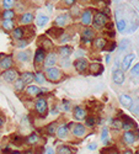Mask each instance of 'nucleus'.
<instances>
[{"label": "nucleus", "mask_w": 139, "mask_h": 154, "mask_svg": "<svg viewBox=\"0 0 139 154\" xmlns=\"http://www.w3.org/2000/svg\"><path fill=\"white\" fill-rule=\"evenodd\" d=\"M108 22V16L104 12H96L94 15V19H92V26L95 30H102Z\"/></svg>", "instance_id": "1"}, {"label": "nucleus", "mask_w": 139, "mask_h": 154, "mask_svg": "<svg viewBox=\"0 0 139 154\" xmlns=\"http://www.w3.org/2000/svg\"><path fill=\"white\" fill-rule=\"evenodd\" d=\"M35 110L36 112L40 115L41 117H46L47 113H48V104H47V100L41 97L35 102Z\"/></svg>", "instance_id": "2"}, {"label": "nucleus", "mask_w": 139, "mask_h": 154, "mask_svg": "<svg viewBox=\"0 0 139 154\" xmlns=\"http://www.w3.org/2000/svg\"><path fill=\"white\" fill-rule=\"evenodd\" d=\"M46 78L49 80V82H52V83H57V82H59L60 80V78H62V72L58 69V68H56V67H52V68H47L46 69Z\"/></svg>", "instance_id": "3"}, {"label": "nucleus", "mask_w": 139, "mask_h": 154, "mask_svg": "<svg viewBox=\"0 0 139 154\" xmlns=\"http://www.w3.org/2000/svg\"><path fill=\"white\" fill-rule=\"evenodd\" d=\"M12 64H14V60H12V57L9 54H0V69L3 72L9 70L12 68Z\"/></svg>", "instance_id": "4"}, {"label": "nucleus", "mask_w": 139, "mask_h": 154, "mask_svg": "<svg viewBox=\"0 0 139 154\" xmlns=\"http://www.w3.org/2000/svg\"><path fill=\"white\" fill-rule=\"evenodd\" d=\"M73 64H74V68L77 69V72L80 74L86 73V70L89 69V63H87V60L85 58H78Z\"/></svg>", "instance_id": "5"}, {"label": "nucleus", "mask_w": 139, "mask_h": 154, "mask_svg": "<svg viewBox=\"0 0 139 154\" xmlns=\"http://www.w3.org/2000/svg\"><path fill=\"white\" fill-rule=\"evenodd\" d=\"M2 76H3V79H4L5 82H8V83H15V82L19 79V73H17L16 69H12V68H11V69H9V70L3 72Z\"/></svg>", "instance_id": "6"}, {"label": "nucleus", "mask_w": 139, "mask_h": 154, "mask_svg": "<svg viewBox=\"0 0 139 154\" xmlns=\"http://www.w3.org/2000/svg\"><path fill=\"white\" fill-rule=\"evenodd\" d=\"M46 57H47L46 49H44V48H42V47H38V48L36 49L35 56H33V62H35V64H41V63H44Z\"/></svg>", "instance_id": "7"}, {"label": "nucleus", "mask_w": 139, "mask_h": 154, "mask_svg": "<svg viewBox=\"0 0 139 154\" xmlns=\"http://www.w3.org/2000/svg\"><path fill=\"white\" fill-rule=\"evenodd\" d=\"M92 10L91 9H86L83 11V14L80 15V20H81V23L85 25V26H89L90 23H92Z\"/></svg>", "instance_id": "8"}, {"label": "nucleus", "mask_w": 139, "mask_h": 154, "mask_svg": "<svg viewBox=\"0 0 139 154\" xmlns=\"http://www.w3.org/2000/svg\"><path fill=\"white\" fill-rule=\"evenodd\" d=\"M112 80L116 85H122L124 83V73L122 69H113L112 70Z\"/></svg>", "instance_id": "9"}, {"label": "nucleus", "mask_w": 139, "mask_h": 154, "mask_svg": "<svg viewBox=\"0 0 139 154\" xmlns=\"http://www.w3.org/2000/svg\"><path fill=\"white\" fill-rule=\"evenodd\" d=\"M89 73L94 76H98L104 73V66L100 63H91L89 64Z\"/></svg>", "instance_id": "10"}, {"label": "nucleus", "mask_w": 139, "mask_h": 154, "mask_svg": "<svg viewBox=\"0 0 139 154\" xmlns=\"http://www.w3.org/2000/svg\"><path fill=\"white\" fill-rule=\"evenodd\" d=\"M122 139H123V142H124L125 144L131 146V144H133L135 140H137V134H135V132H133V131H125V132L123 133V136H122Z\"/></svg>", "instance_id": "11"}, {"label": "nucleus", "mask_w": 139, "mask_h": 154, "mask_svg": "<svg viewBox=\"0 0 139 154\" xmlns=\"http://www.w3.org/2000/svg\"><path fill=\"white\" fill-rule=\"evenodd\" d=\"M134 59H135V54L134 53H129L127 56H124V58L122 60V70L123 72L128 70L131 68V66H132V63H133Z\"/></svg>", "instance_id": "12"}, {"label": "nucleus", "mask_w": 139, "mask_h": 154, "mask_svg": "<svg viewBox=\"0 0 139 154\" xmlns=\"http://www.w3.org/2000/svg\"><path fill=\"white\" fill-rule=\"evenodd\" d=\"M57 54L56 53H53V52H50V53H48L47 54V57H46V59H44V68L47 69V68H52V67H54L56 66V63H57Z\"/></svg>", "instance_id": "13"}, {"label": "nucleus", "mask_w": 139, "mask_h": 154, "mask_svg": "<svg viewBox=\"0 0 139 154\" xmlns=\"http://www.w3.org/2000/svg\"><path fill=\"white\" fill-rule=\"evenodd\" d=\"M85 133H86V128H85V126L81 125V123H75V126L73 127V134H74L75 137L81 138V137L85 136Z\"/></svg>", "instance_id": "14"}, {"label": "nucleus", "mask_w": 139, "mask_h": 154, "mask_svg": "<svg viewBox=\"0 0 139 154\" xmlns=\"http://www.w3.org/2000/svg\"><path fill=\"white\" fill-rule=\"evenodd\" d=\"M81 37H83V41H84V42H90V41H92L94 37H95V31H94V29L86 27V29L83 31Z\"/></svg>", "instance_id": "15"}, {"label": "nucleus", "mask_w": 139, "mask_h": 154, "mask_svg": "<svg viewBox=\"0 0 139 154\" xmlns=\"http://www.w3.org/2000/svg\"><path fill=\"white\" fill-rule=\"evenodd\" d=\"M73 115H74V119L78 120V121H81V120L86 119V111L83 107H80V106H75L74 107Z\"/></svg>", "instance_id": "16"}, {"label": "nucleus", "mask_w": 139, "mask_h": 154, "mask_svg": "<svg viewBox=\"0 0 139 154\" xmlns=\"http://www.w3.org/2000/svg\"><path fill=\"white\" fill-rule=\"evenodd\" d=\"M118 99H119V102H121V104H122L124 107H128V109L132 107L133 100H132V97H131L129 95H127V94H121V95L118 96Z\"/></svg>", "instance_id": "17"}, {"label": "nucleus", "mask_w": 139, "mask_h": 154, "mask_svg": "<svg viewBox=\"0 0 139 154\" xmlns=\"http://www.w3.org/2000/svg\"><path fill=\"white\" fill-rule=\"evenodd\" d=\"M35 20V16L32 12H23L20 16V23L21 25H30Z\"/></svg>", "instance_id": "18"}, {"label": "nucleus", "mask_w": 139, "mask_h": 154, "mask_svg": "<svg viewBox=\"0 0 139 154\" xmlns=\"http://www.w3.org/2000/svg\"><path fill=\"white\" fill-rule=\"evenodd\" d=\"M68 133H69V127H68V125H62V126L58 127V130H57V133H56V134H57L58 138L64 139V138H67Z\"/></svg>", "instance_id": "19"}, {"label": "nucleus", "mask_w": 139, "mask_h": 154, "mask_svg": "<svg viewBox=\"0 0 139 154\" xmlns=\"http://www.w3.org/2000/svg\"><path fill=\"white\" fill-rule=\"evenodd\" d=\"M26 93L29 96H38L41 93H43V89H40L37 85H29L26 89Z\"/></svg>", "instance_id": "20"}, {"label": "nucleus", "mask_w": 139, "mask_h": 154, "mask_svg": "<svg viewBox=\"0 0 139 154\" xmlns=\"http://www.w3.org/2000/svg\"><path fill=\"white\" fill-rule=\"evenodd\" d=\"M116 27L118 32H124L127 30V21H125L123 17H118L116 15Z\"/></svg>", "instance_id": "21"}, {"label": "nucleus", "mask_w": 139, "mask_h": 154, "mask_svg": "<svg viewBox=\"0 0 139 154\" xmlns=\"http://www.w3.org/2000/svg\"><path fill=\"white\" fill-rule=\"evenodd\" d=\"M67 21H68V15H67V14H62V15H59V16L56 17V20H54V26L63 29V26H65Z\"/></svg>", "instance_id": "22"}, {"label": "nucleus", "mask_w": 139, "mask_h": 154, "mask_svg": "<svg viewBox=\"0 0 139 154\" xmlns=\"http://www.w3.org/2000/svg\"><path fill=\"white\" fill-rule=\"evenodd\" d=\"M16 59L21 63L23 62H29L31 59V52L30 51H21V52H19L16 54Z\"/></svg>", "instance_id": "23"}, {"label": "nucleus", "mask_w": 139, "mask_h": 154, "mask_svg": "<svg viewBox=\"0 0 139 154\" xmlns=\"http://www.w3.org/2000/svg\"><path fill=\"white\" fill-rule=\"evenodd\" d=\"M47 35L50 36V37H53V38H60V36L63 35V29L57 27V26H53V27H50L47 31Z\"/></svg>", "instance_id": "24"}, {"label": "nucleus", "mask_w": 139, "mask_h": 154, "mask_svg": "<svg viewBox=\"0 0 139 154\" xmlns=\"http://www.w3.org/2000/svg\"><path fill=\"white\" fill-rule=\"evenodd\" d=\"M71 47L70 46H60L58 49V53L62 58H69V56L71 54Z\"/></svg>", "instance_id": "25"}, {"label": "nucleus", "mask_w": 139, "mask_h": 154, "mask_svg": "<svg viewBox=\"0 0 139 154\" xmlns=\"http://www.w3.org/2000/svg\"><path fill=\"white\" fill-rule=\"evenodd\" d=\"M106 46H107V41L104 37H97L94 40V47L96 49H105Z\"/></svg>", "instance_id": "26"}, {"label": "nucleus", "mask_w": 139, "mask_h": 154, "mask_svg": "<svg viewBox=\"0 0 139 154\" xmlns=\"http://www.w3.org/2000/svg\"><path fill=\"white\" fill-rule=\"evenodd\" d=\"M20 78L22 79V82H23L25 84H31V83L35 80V74L31 73V72H23V73L21 74Z\"/></svg>", "instance_id": "27"}, {"label": "nucleus", "mask_w": 139, "mask_h": 154, "mask_svg": "<svg viewBox=\"0 0 139 154\" xmlns=\"http://www.w3.org/2000/svg\"><path fill=\"white\" fill-rule=\"evenodd\" d=\"M12 38L14 40H16V41H21L22 38L25 37V29H22V27H16L14 31H12Z\"/></svg>", "instance_id": "28"}, {"label": "nucleus", "mask_w": 139, "mask_h": 154, "mask_svg": "<svg viewBox=\"0 0 139 154\" xmlns=\"http://www.w3.org/2000/svg\"><path fill=\"white\" fill-rule=\"evenodd\" d=\"M48 21H49V17L47 15H44V14H40L36 19V23H37V26L38 27L46 26V25L48 23Z\"/></svg>", "instance_id": "29"}, {"label": "nucleus", "mask_w": 139, "mask_h": 154, "mask_svg": "<svg viewBox=\"0 0 139 154\" xmlns=\"http://www.w3.org/2000/svg\"><path fill=\"white\" fill-rule=\"evenodd\" d=\"M15 16H16V11L12 10V9H10V10H4V11L2 12L3 20H14Z\"/></svg>", "instance_id": "30"}, {"label": "nucleus", "mask_w": 139, "mask_h": 154, "mask_svg": "<svg viewBox=\"0 0 139 154\" xmlns=\"http://www.w3.org/2000/svg\"><path fill=\"white\" fill-rule=\"evenodd\" d=\"M2 26H3V29L6 30V31H14V30H15V29H14L15 22H14V20H3Z\"/></svg>", "instance_id": "31"}, {"label": "nucleus", "mask_w": 139, "mask_h": 154, "mask_svg": "<svg viewBox=\"0 0 139 154\" xmlns=\"http://www.w3.org/2000/svg\"><path fill=\"white\" fill-rule=\"evenodd\" d=\"M14 6H15L17 12H22L23 14V11H25V9H26L27 5H26V2H25V0H16Z\"/></svg>", "instance_id": "32"}, {"label": "nucleus", "mask_w": 139, "mask_h": 154, "mask_svg": "<svg viewBox=\"0 0 139 154\" xmlns=\"http://www.w3.org/2000/svg\"><path fill=\"white\" fill-rule=\"evenodd\" d=\"M40 42H42V48H44V49H50L52 48V46H53V43H52V41L49 40V38H47V37H41L40 38Z\"/></svg>", "instance_id": "33"}, {"label": "nucleus", "mask_w": 139, "mask_h": 154, "mask_svg": "<svg viewBox=\"0 0 139 154\" xmlns=\"http://www.w3.org/2000/svg\"><path fill=\"white\" fill-rule=\"evenodd\" d=\"M57 130H58V127H57V123L53 122V123H49L47 127H46V131L49 136H54L57 133Z\"/></svg>", "instance_id": "34"}, {"label": "nucleus", "mask_w": 139, "mask_h": 154, "mask_svg": "<svg viewBox=\"0 0 139 154\" xmlns=\"http://www.w3.org/2000/svg\"><path fill=\"white\" fill-rule=\"evenodd\" d=\"M38 134L37 133H35V132H32V133H30L29 136H27V138H26V142L29 143V144H36L37 142H38Z\"/></svg>", "instance_id": "35"}, {"label": "nucleus", "mask_w": 139, "mask_h": 154, "mask_svg": "<svg viewBox=\"0 0 139 154\" xmlns=\"http://www.w3.org/2000/svg\"><path fill=\"white\" fill-rule=\"evenodd\" d=\"M46 74L41 73V72H37L35 73V82L36 83H38V84H44L46 83Z\"/></svg>", "instance_id": "36"}, {"label": "nucleus", "mask_w": 139, "mask_h": 154, "mask_svg": "<svg viewBox=\"0 0 139 154\" xmlns=\"http://www.w3.org/2000/svg\"><path fill=\"white\" fill-rule=\"evenodd\" d=\"M11 140H12V143H14L15 146H21L23 143V137L20 136L19 133H15V134L11 136Z\"/></svg>", "instance_id": "37"}, {"label": "nucleus", "mask_w": 139, "mask_h": 154, "mask_svg": "<svg viewBox=\"0 0 139 154\" xmlns=\"http://www.w3.org/2000/svg\"><path fill=\"white\" fill-rule=\"evenodd\" d=\"M25 85H26V84H25V83L22 82V79H21V78H19V79L14 83V89H15V90H16L17 93H21V91H23Z\"/></svg>", "instance_id": "38"}, {"label": "nucleus", "mask_w": 139, "mask_h": 154, "mask_svg": "<svg viewBox=\"0 0 139 154\" xmlns=\"http://www.w3.org/2000/svg\"><path fill=\"white\" fill-rule=\"evenodd\" d=\"M57 154H73V152L68 146H59L57 149Z\"/></svg>", "instance_id": "39"}, {"label": "nucleus", "mask_w": 139, "mask_h": 154, "mask_svg": "<svg viewBox=\"0 0 139 154\" xmlns=\"http://www.w3.org/2000/svg\"><path fill=\"white\" fill-rule=\"evenodd\" d=\"M107 138H108V130H107V127H104L102 128V133H101V140H102L105 144H107L108 143Z\"/></svg>", "instance_id": "40"}, {"label": "nucleus", "mask_w": 139, "mask_h": 154, "mask_svg": "<svg viewBox=\"0 0 139 154\" xmlns=\"http://www.w3.org/2000/svg\"><path fill=\"white\" fill-rule=\"evenodd\" d=\"M129 45V40H127V38H123V40L119 42V46H118V51L119 52H122V51H124L125 48L128 47Z\"/></svg>", "instance_id": "41"}, {"label": "nucleus", "mask_w": 139, "mask_h": 154, "mask_svg": "<svg viewBox=\"0 0 139 154\" xmlns=\"http://www.w3.org/2000/svg\"><path fill=\"white\" fill-rule=\"evenodd\" d=\"M16 0H3V8L4 10H10L12 4H15Z\"/></svg>", "instance_id": "42"}, {"label": "nucleus", "mask_w": 139, "mask_h": 154, "mask_svg": "<svg viewBox=\"0 0 139 154\" xmlns=\"http://www.w3.org/2000/svg\"><path fill=\"white\" fill-rule=\"evenodd\" d=\"M122 128L124 130V132H125V131H132V128H133V123H132L129 120H127V121H124V122L122 123Z\"/></svg>", "instance_id": "43"}, {"label": "nucleus", "mask_w": 139, "mask_h": 154, "mask_svg": "<svg viewBox=\"0 0 139 154\" xmlns=\"http://www.w3.org/2000/svg\"><path fill=\"white\" fill-rule=\"evenodd\" d=\"M95 123H96V121H95V119L92 117V116H89V117H86L85 119V125H86V127H94L95 126Z\"/></svg>", "instance_id": "44"}, {"label": "nucleus", "mask_w": 139, "mask_h": 154, "mask_svg": "<svg viewBox=\"0 0 139 154\" xmlns=\"http://www.w3.org/2000/svg\"><path fill=\"white\" fill-rule=\"evenodd\" d=\"M70 14H71V16L73 17H78L79 16V14H80V9H79V6H71V10H70Z\"/></svg>", "instance_id": "45"}, {"label": "nucleus", "mask_w": 139, "mask_h": 154, "mask_svg": "<svg viewBox=\"0 0 139 154\" xmlns=\"http://www.w3.org/2000/svg\"><path fill=\"white\" fill-rule=\"evenodd\" d=\"M59 63H60V66H62L63 68H68V67L70 66V59H69V58H62Z\"/></svg>", "instance_id": "46"}, {"label": "nucleus", "mask_w": 139, "mask_h": 154, "mask_svg": "<svg viewBox=\"0 0 139 154\" xmlns=\"http://www.w3.org/2000/svg\"><path fill=\"white\" fill-rule=\"evenodd\" d=\"M122 121L121 120H113L112 121V127L116 128V130H119V128H122Z\"/></svg>", "instance_id": "47"}, {"label": "nucleus", "mask_w": 139, "mask_h": 154, "mask_svg": "<svg viewBox=\"0 0 139 154\" xmlns=\"http://www.w3.org/2000/svg\"><path fill=\"white\" fill-rule=\"evenodd\" d=\"M131 74L132 75H139V62L135 64V66H133V68L131 69Z\"/></svg>", "instance_id": "48"}, {"label": "nucleus", "mask_w": 139, "mask_h": 154, "mask_svg": "<svg viewBox=\"0 0 139 154\" xmlns=\"http://www.w3.org/2000/svg\"><path fill=\"white\" fill-rule=\"evenodd\" d=\"M27 45H29V40H23V38H22L21 41H19V47H20V48H22V49H23L25 47H26Z\"/></svg>", "instance_id": "49"}, {"label": "nucleus", "mask_w": 139, "mask_h": 154, "mask_svg": "<svg viewBox=\"0 0 139 154\" xmlns=\"http://www.w3.org/2000/svg\"><path fill=\"white\" fill-rule=\"evenodd\" d=\"M63 2H64V4L67 5V6H74L75 5V2H77V0H63Z\"/></svg>", "instance_id": "50"}, {"label": "nucleus", "mask_w": 139, "mask_h": 154, "mask_svg": "<svg viewBox=\"0 0 139 154\" xmlns=\"http://www.w3.org/2000/svg\"><path fill=\"white\" fill-rule=\"evenodd\" d=\"M33 153H35V154H43V147L41 146V147L35 148V149H33Z\"/></svg>", "instance_id": "51"}, {"label": "nucleus", "mask_w": 139, "mask_h": 154, "mask_svg": "<svg viewBox=\"0 0 139 154\" xmlns=\"http://www.w3.org/2000/svg\"><path fill=\"white\" fill-rule=\"evenodd\" d=\"M69 36L68 35H62V37H60V42L62 43H64V42H67V41H69Z\"/></svg>", "instance_id": "52"}, {"label": "nucleus", "mask_w": 139, "mask_h": 154, "mask_svg": "<svg viewBox=\"0 0 139 154\" xmlns=\"http://www.w3.org/2000/svg\"><path fill=\"white\" fill-rule=\"evenodd\" d=\"M97 148V144L96 143H90L89 146H87V149H89V150H95Z\"/></svg>", "instance_id": "53"}, {"label": "nucleus", "mask_w": 139, "mask_h": 154, "mask_svg": "<svg viewBox=\"0 0 139 154\" xmlns=\"http://www.w3.org/2000/svg\"><path fill=\"white\" fill-rule=\"evenodd\" d=\"M44 154H56V153H54V149H53V148H50V147H48V148L46 149Z\"/></svg>", "instance_id": "54"}, {"label": "nucleus", "mask_w": 139, "mask_h": 154, "mask_svg": "<svg viewBox=\"0 0 139 154\" xmlns=\"http://www.w3.org/2000/svg\"><path fill=\"white\" fill-rule=\"evenodd\" d=\"M110 46H111V47L108 48V51H110V52H111V51H113V49H116V46H117V45H116L115 42H112V43H111Z\"/></svg>", "instance_id": "55"}, {"label": "nucleus", "mask_w": 139, "mask_h": 154, "mask_svg": "<svg viewBox=\"0 0 139 154\" xmlns=\"http://www.w3.org/2000/svg\"><path fill=\"white\" fill-rule=\"evenodd\" d=\"M122 154H134V153H133V152H132L131 149H127V150H124V152H123Z\"/></svg>", "instance_id": "56"}, {"label": "nucleus", "mask_w": 139, "mask_h": 154, "mask_svg": "<svg viewBox=\"0 0 139 154\" xmlns=\"http://www.w3.org/2000/svg\"><path fill=\"white\" fill-rule=\"evenodd\" d=\"M3 125H4V119L0 117V127H3Z\"/></svg>", "instance_id": "57"}, {"label": "nucleus", "mask_w": 139, "mask_h": 154, "mask_svg": "<svg viewBox=\"0 0 139 154\" xmlns=\"http://www.w3.org/2000/svg\"><path fill=\"white\" fill-rule=\"evenodd\" d=\"M23 154H33V150H31V149H30V150H26Z\"/></svg>", "instance_id": "58"}, {"label": "nucleus", "mask_w": 139, "mask_h": 154, "mask_svg": "<svg viewBox=\"0 0 139 154\" xmlns=\"http://www.w3.org/2000/svg\"><path fill=\"white\" fill-rule=\"evenodd\" d=\"M110 59H111V56H110V54H107V56H106V62L108 63V62H110Z\"/></svg>", "instance_id": "59"}, {"label": "nucleus", "mask_w": 139, "mask_h": 154, "mask_svg": "<svg viewBox=\"0 0 139 154\" xmlns=\"http://www.w3.org/2000/svg\"><path fill=\"white\" fill-rule=\"evenodd\" d=\"M10 154H22V153H20V152H16V150H15V152H11Z\"/></svg>", "instance_id": "60"}, {"label": "nucleus", "mask_w": 139, "mask_h": 154, "mask_svg": "<svg viewBox=\"0 0 139 154\" xmlns=\"http://www.w3.org/2000/svg\"><path fill=\"white\" fill-rule=\"evenodd\" d=\"M31 2H33V3H40L41 0H31Z\"/></svg>", "instance_id": "61"}, {"label": "nucleus", "mask_w": 139, "mask_h": 154, "mask_svg": "<svg viewBox=\"0 0 139 154\" xmlns=\"http://www.w3.org/2000/svg\"><path fill=\"white\" fill-rule=\"evenodd\" d=\"M81 2H84V3H85V2H89V0H81Z\"/></svg>", "instance_id": "62"}, {"label": "nucleus", "mask_w": 139, "mask_h": 154, "mask_svg": "<svg viewBox=\"0 0 139 154\" xmlns=\"http://www.w3.org/2000/svg\"><path fill=\"white\" fill-rule=\"evenodd\" d=\"M138 14H139V6H138Z\"/></svg>", "instance_id": "63"}, {"label": "nucleus", "mask_w": 139, "mask_h": 154, "mask_svg": "<svg viewBox=\"0 0 139 154\" xmlns=\"http://www.w3.org/2000/svg\"><path fill=\"white\" fill-rule=\"evenodd\" d=\"M50 2H56V0H50Z\"/></svg>", "instance_id": "64"}]
</instances>
